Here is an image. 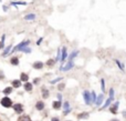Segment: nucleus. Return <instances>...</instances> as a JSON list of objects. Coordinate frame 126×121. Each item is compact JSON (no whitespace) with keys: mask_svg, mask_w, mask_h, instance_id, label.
Masks as SVG:
<instances>
[{"mask_svg":"<svg viewBox=\"0 0 126 121\" xmlns=\"http://www.w3.org/2000/svg\"><path fill=\"white\" fill-rule=\"evenodd\" d=\"M0 103L4 108H11L12 107V100L9 98V97H4L1 100H0Z\"/></svg>","mask_w":126,"mask_h":121,"instance_id":"nucleus-1","label":"nucleus"},{"mask_svg":"<svg viewBox=\"0 0 126 121\" xmlns=\"http://www.w3.org/2000/svg\"><path fill=\"white\" fill-rule=\"evenodd\" d=\"M29 43H30V40H24V41H22L20 42L18 46H16L13 49H11V52H16V51H19L21 49V48H23V47H28L29 46ZM10 52V53H11Z\"/></svg>","mask_w":126,"mask_h":121,"instance_id":"nucleus-2","label":"nucleus"},{"mask_svg":"<svg viewBox=\"0 0 126 121\" xmlns=\"http://www.w3.org/2000/svg\"><path fill=\"white\" fill-rule=\"evenodd\" d=\"M83 99L86 104H91V102H92V100H91V92L88 91V90H85V91L83 92Z\"/></svg>","mask_w":126,"mask_h":121,"instance_id":"nucleus-3","label":"nucleus"},{"mask_svg":"<svg viewBox=\"0 0 126 121\" xmlns=\"http://www.w3.org/2000/svg\"><path fill=\"white\" fill-rule=\"evenodd\" d=\"M72 68H74L73 61H67V63L65 66H62V67L60 68V71H69L70 69H72Z\"/></svg>","mask_w":126,"mask_h":121,"instance_id":"nucleus-4","label":"nucleus"},{"mask_svg":"<svg viewBox=\"0 0 126 121\" xmlns=\"http://www.w3.org/2000/svg\"><path fill=\"white\" fill-rule=\"evenodd\" d=\"M67 58V50H66V47H62L61 49V62H65V59Z\"/></svg>","mask_w":126,"mask_h":121,"instance_id":"nucleus-5","label":"nucleus"},{"mask_svg":"<svg viewBox=\"0 0 126 121\" xmlns=\"http://www.w3.org/2000/svg\"><path fill=\"white\" fill-rule=\"evenodd\" d=\"M12 107H13V110H14L18 114H20V113L23 112V107H22V104H21V103L12 104Z\"/></svg>","mask_w":126,"mask_h":121,"instance_id":"nucleus-6","label":"nucleus"},{"mask_svg":"<svg viewBox=\"0 0 126 121\" xmlns=\"http://www.w3.org/2000/svg\"><path fill=\"white\" fill-rule=\"evenodd\" d=\"M32 67H33V69H35V70H41L42 68H43V62H41V61H35V62L32 64Z\"/></svg>","mask_w":126,"mask_h":121,"instance_id":"nucleus-7","label":"nucleus"},{"mask_svg":"<svg viewBox=\"0 0 126 121\" xmlns=\"http://www.w3.org/2000/svg\"><path fill=\"white\" fill-rule=\"evenodd\" d=\"M23 88H24V90L25 91H28V92H31L32 91V89H33V84L31 83V82H25L24 86H23Z\"/></svg>","mask_w":126,"mask_h":121,"instance_id":"nucleus-8","label":"nucleus"},{"mask_svg":"<svg viewBox=\"0 0 126 121\" xmlns=\"http://www.w3.org/2000/svg\"><path fill=\"white\" fill-rule=\"evenodd\" d=\"M20 81H23V82H28L29 81V76L28 73H25V72H21L20 75Z\"/></svg>","mask_w":126,"mask_h":121,"instance_id":"nucleus-9","label":"nucleus"},{"mask_svg":"<svg viewBox=\"0 0 126 121\" xmlns=\"http://www.w3.org/2000/svg\"><path fill=\"white\" fill-rule=\"evenodd\" d=\"M118 104H119V102H118V101H116V102H114V104L112 106V107H111V112L114 113V114H116V113H117Z\"/></svg>","mask_w":126,"mask_h":121,"instance_id":"nucleus-10","label":"nucleus"},{"mask_svg":"<svg viewBox=\"0 0 126 121\" xmlns=\"http://www.w3.org/2000/svg\"><path fill=\"white\" fill-rule=\"evenodd\" d=\"M11 49H12V45H9L8 47H6V48H4V52H2V57L8 56V54L11 52Z\"/></svg>","mask_w":126,"mask_h":121,"instance_id":"nucleus-11","label":"nucleus"},{"mask_svg":"<svg viewBox=\"0 0 126 121\" xmlns=\"http://www.w3.org/2000/svg\"><path fill=\"white\" fill-rule=\"evenodd\" d=\"M41 91H42V97H43L44 99L49 98V96H50V92H49V90H48L46 87H42Z\"/></svg>","mask_w":126,"mask_h":121,"instance_id":"nucleus-12","label":"nucleus"},{"mask_svg":"<svg viewBox=\"0 0 126 121\" xmlns=\"http://www.w3.org/2000/svg\"><path fill=\"white\" fill-rule=\"evenodd\" d=\"M35 109L39 110V111H42V110L44 109V102H43V101H38V102L35 103Z\"/></svg>","mask_w":126,"mask_h":121,"instance_id":"nucleus-13","label":"nucleus"},{"mask_svg":"<svg viewBox=\"0 0 126 121\" xmlns=\"http://www.w3.org/2000/svg\"><path fill=\"white\" fill-rule=\"evenodd\" d=\"M11 84H12V88L18 89V88L21 87V81L20 80H12V81H11Z\"/></svg>","mask_w":126,"mask_h":121,"instance_id":"nucleus-14","label":"nucleus"},{"mask_svg":"<svg viewBox=\"0 0 126 121\" xmlns=\"http://www.w3.org/2000/svg\"><path fill=\"white\" fill-rule=\"evenodd\" d=\"M52 106H53V109H55V110H59V109H61V107H62V103H61V101H54L53 103H52Z\"/></svg>","mask_w":126,"mask_h":121,"instance_id":"nucleus-15","label":"nucleus"},{"mask_svg":"<svg viewBox=\"0 0 126 121\" xmlns=\"http://www.w3.org/2000/svg\"><path fill=\"white\" fill-rule=\"evenodd\" d=\"M114 61H115V63L117 64V67L119 68V70H122V71H125V67H124V64H123V63L121 62L119 60H118V59H115Z\"/></svg>","mask_w":126,"mask_h":121,"instance_id":"nucleus-16","label":"nucleus"},{"mask_svg":"<svg viewBox=\"0 0 126 121\" xmlns=\"http://www.w3.org/2000/svg\"><path fill=\"white\" fill-rule=\"evenodd\" d=\"M10 63L12 66H18L19 64V58L18 57H12V58L10 59Z\"/></svg>","mask_w":126,"mask_h":121,"instance_id":"nucleus-17","label":"nucleus"},{"mask_svg":"<svg viewBox=\"0 0 126 121\" xmlns=\"http://www.w3.org/2000/svg\"><path fill=\"white\" fill-rule=\"evenodd\" d=\"M35 17H37V16H35L34 13H28V15L24 16V20H34Z\"/></svg>","mask_w":126,"mask_h":121,"instance_id":"nucleus-18","label":"nucleus"},{"mask_svg":"<svg viewBox=\"0 0 126 121\" xmlns=\"http://www.w3.org/2000/svg\"><path fill=\"white\" fill-rule=\"evenodd\" d=\"M103 100H104V95H100V96H97L95 103H96L97 106H100V104H101L102 102H103Z\"/></svg>","mask_w":126,"mask_h":121,"instance_id":"nucleus-19","label":"nucleus"},{"mask_svg":"<svg viewBox=\"0 0 126 121\" xmlns=\"http://www.w3.org/2000/svg\"><path fill=\"white\" fill-rule=\"evenodd\" d=\"M12 90H13V88L12 87H7V88H4V95H6V96H8V95H10L11 92H12Z\"/></svg>","mask_w":126,"mask_h":121,"instance_id":"nucleus-20","label":"nucleus"},{"mask_svg":"<svg viewBox=\"0 0 126 121\" xmlns=\"http://www.w3.org/2000/svg\"><path fill=\"white\" fill-rule=\"evenodd\" d=\"M18 121H31V119H30L29 116H25V114H22V116H20V117H19Z\"/></svg>","mask_w":126,"mask_h":121,"instance_id":"nucleus-21","label":"nucleus"},{"mask_svg":"<svg viewBox=\"0 0 126 121\" xmlns=\"http://www.w3.org/2000/svg\"><path fill=\"white\" fill-rule=\"evenodd\" d=\"M77 54H79V51H77V50H74L71 54H70V56H67V57H69V59H70V61H73V59L75 58Z\"/></svg>","mask_w":126,"mask_h":121,"instance_id":"nucleus-22","label":"nucleus"},{"mask_svg":"<svg viewBox=\"0 0 126 121\" xmlns=\"http://www.w3.org/2000/svg\"><path fill=\"white\" fill-rule=\"evenodd\" d=\"M113 100H114V99H112V98H108L107 100L105 101V103H104V106L102 107V109H106L107 107H109V104H111V102H112Z\"/></svg>","mask_w":126,"mask_h":121,"instance_id":"nucleus-23","label":"nucleus"},{"mask_svg":"<svg viewBox=\"0 0 126 121\" xmlns=\"http://www.w3.org/2000/svg\"><path fill=\"white\" fill-rule=\"evenodd\" d=\"M54 63H55L54 59H49V60L46 61V66H48V67H53V66H54Z\"/></svg>","mask_w":126,"mask_h":121,"instance_id":"nucleus-24","label":"nucleus"},{"mask_svg":"<svg viewBox=\"0 0 126 121\" xmlns=\"http://www.w3.org/2000/svg\"><path fill=\"white\" fill-rule=\"evenodd\" d=\"M77 118H79V119H86V118H88V112L80 113V114L77 116Z\"/></svg>","mask_w":126,"mask_h":121,"instance_id":"nucleus-25","label":"nucleus"},{"mask_svg":"<svg viewBox=\"0 0 126 121\" xmlns=\"http://www.w3.org/2000/svg\"><path fill=\"white\" fill-rule=\"evenodd\" d=\"M19 51H22V52H25V53H30V52H31L32 50L30 49L29 47H23V48H21Z\"/></svg>","mask_w":126,"mask_h":121,"instance_id":"nucleus-26","label":"nucleus"},{"mask_svg":"<svg viewBox=\"0 0 126 121\" xmlns=\"http://www.w3.org/2000/svg\"><path fill=\"white\" fill-rule=\"evenodd\" d=\"M96 98H97V96H96V93H95V91H92L91 92V100L95 103V101H96Z\"/></svg>","mask_w":126,"mask_h":121,"instance_id":"nucleus-27","label":"nucleus"},{"mask_svg":"<svg viewBox=\"0 0 126 121\" xmlns=\"http://www.w3.org/2000/svg\"><path fill=\"white\" fill-rule=\"evenodd\" d=\"M61 60V49H58V52H56V58H55V62L56 61H60Z\"/></svg>","mask_w":126,"mask_h":121,"instance_id":"nucleus-28","label":"nucleus"},{"mask_svg":"<svg viewBox=\"0 0 126 121\" xmlns=\"http://www.w3.org/2000/svg\"><path fill=\"white\" fill-rule=\"evenodd\" d=\"M62 79H63L62 77H59V78H56V79H54V80H51L50 83L51 84H54V83H56V82H60V81H61Z\"/></svg>","mask_w":126,"mask_h":121,"instance_id":"nucleus-29","label":"nucleus"},{"mask_svg":"<svg viewBox=\"0 0 126 121\" xmlns=\"http://www.w3.org/2000/svg\"><path fill=\"white\" fill-rule=\"evenodd\" d=\"M101 89H102V92H105V80L104 79H101Z\"/></svg>","mask_w":126,"mask_h":121,"instance_id":"nucleus-30","label":"nucleus"},{"mask_svg":"<svg viewBox=\"0 0 126 121\" xmlns=\"http://www.w3.org/2000/svg\"><path fill=\"white\" fill-rule=\"evenodd\" d=\"M12 6H18V4H23V6H25L27 4V2H23V1H18V2H12Z\"/></svg>","mask_w":126,"mask_h":121,"instance_id":"nucleus-31","label":"nucleus"},{"mask_svg":"<svg viewBox=\"0 0 126 121\" xmlns=\"http://www.w3.org/2000/svg\"><path fill=\"white\" fill-rule=\"evenodd\" d=\"M63 108H64V110H66V109L70 108V103H69V101H65V102L63 103Z\"/></svg>","mask_w":126,"mask_h":121,"instance_id":"nucleus-32","label":"nucleus"},{"mask_svg":"<svg viewBox=\"0 0 126 121\" xmlns=\"http://www.w3.org/2000/svg\"><path fill=\"white\" fill-rule=\"evenodd\" d=\"M109 98L114 99V89H113V88H111V89H109Z\"/></svg>","mask_w":126,"mask_h":121,"instance_id":"nucleus-33","label":"nucleus"},{"mask_svg":"<svg viewBox=\"0 0 126 121\" xmlns=\"http://www.w3.org/2000/svg\"><path fill=\"white\" fill-rule=\"evenodd\" d=\"M64 87H65V84L64 83H60L59 86H58V89H59L60 91H62V90H64Z\"/></svg>","mask_w":126,"mask_h":121,"instance_id":"nucleus-34","label":"nucleus"},{"mask_svg":"<svg viewBox=\"0 0 126 121\" xmlns=\"http://www.w3.org/2000/svg\"><path fill=\"white\" fill-rule=\"evenodd\" d=\"M69 112H71V109H70V108L66 109V110H64V112H63V114H64V116H66V114H67Z\"/></svg>","mask_w":126,"mask_h":121,"instance_id":"nucleus-35","label":"nucleus"},{"mask_svg":"<svg viewBox=\"0 0 126 121\" xmlns=\"http://www.w3.org/2000/svg\"><path fill=\"white\" fill-rule=\"evenodd\" d=\"M39 81H40V79H39V78H35V79L33 80V83H32V84H38Z\"/></svg>","mask_w":126,"mask_h":121,"instance_id":"nucleus-36","label":"nucleus"},{"mask_svg":"<svg viewBox=\"0 0 126 121\" xmlns=\"http://www.w3.org/2000/svg\"><path fill=\"white\" fill-rule=\"evenodd\" d=\"M42 41H43V38H40V39H38V41H37V45H38V46H40Z\"/></svg>","mask_w":126,"mask_h":121,"instance_id":"nucleus-37","label":"nucleus"},{"mask_svg":"<svg viewBox=\"0 0 126 121\" xmlns=\"http://www.w3.org/2000/svg\"><path fill=\"white\" fill-rule=\"evenodd\" d=\"M4 39H6V34H2V38H1V40H0V41L4 43Z\"/></svg>","mask_w":126,"mask_h":121,"instance_id":"nucleus-38","label":"nucleus"},{"mask_svg":"<svg viewBox=\"0 0 126 121\" xmlns=\"http://www.w3.org/2000/svg\"><path fill=\"white\" fill-rule=\"evenodd\" d=\"M4 43L0 41V49H4Z\"/></svg>","mask_w":126,"mask_h":121,"instance_id":"nucleus-39","label":"nucleus"},{"mask_svg":"<svg viewBox=\"0 0 126 121\" xmlns=\"http://www.w3.org/2000/svg\"><path fill=\"white\" fill-rule=\"evenodd\" d=\"M51 121H60V120H59V118L54 117V118H52V119H51Z\"/></svg>","mask_w":126,"mask_h":121,"instance_id":"nucleus-40","label":"nucleus"},{"mask_svg":"<svg viewBox=\"0 0 126 121\" xmlns=\"http://www.w3.org/2000/svg\"><path fill=\"white\" fill-rule=\"evenodd\" d=\"M56 97H58V100L61 101V99H62V96H61V95H56Z\"/></svg>","mask_w":126,"mask_h":121,"instance_id":"nucleus-41","label":"nucleus"},{"mask_svg":"<svg viewBox=\"0 0 126 121\" xmlns=\"http://www.w3.org/2000/svg\"><path fill=\"white\" fill-rule=\"evenodd\" d=\"M0 79H4V72L0 71Z\"/></svg>","mask_w":126,"mask_h":121,"instance_id":"nucleus-42","label":"nucleus"},{"mask_svg":"<svg viewBox=\"0 0 126 121\" xmlns=\"http://www.w3.org/2000/svg\"><path fill=\"white\" fill-rule=\"evenodd\" d=\"M122 113H123V116H124V118H126V110H124Z\"/></svg>","mask_w":126,"mask_h":121,"instance_id":"nucleus-43","label":"nucleus"},{"mask_svg":"<svg viewBox=\"0 0 126 121\" xmlns=\"http://www.w3.org/2000/svg\"><path fill=\"white\" fill-rule=\"evenodd\" d=\"M111 121H119V120H118V119H112Z\"/></svg>","mask_w":126,"mask_h":121,"instance_id":"nucleus-44","label":"nucleus"}]
</instances>
